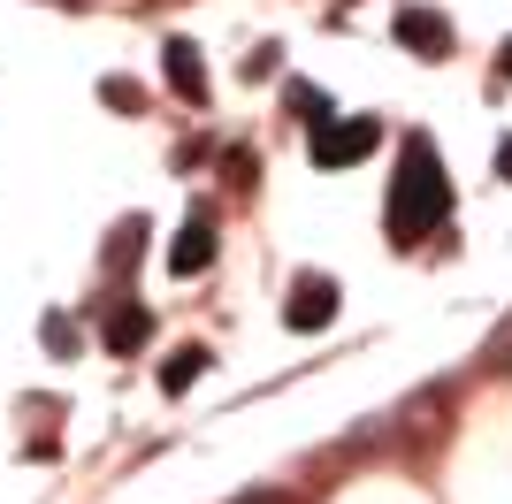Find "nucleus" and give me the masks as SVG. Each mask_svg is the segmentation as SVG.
<instances>
[{
  "label": "nucleus",
  "instance_id": "f257e3e1",
  "mask_svg": "<svg viewBox=\"0 0 512 504\" xmlns=\"http://www.w3.org/2000/svg\"><path fill=\"white\" fill-rule=\"evenodd\" d=\"M383 214H390V237H398V245H421L451 214V176H444V161H436V138H428V130H413L406 146H398V176H390Z\"/></svg>",
  "mask_w": 512,
  "mask_h": 504
},
{
  "label": "nucleus",
  "instance_id": "f03ea898",
  "mask_svg": "<svg viewBox=\"0 0 512 504\" xmlns=\"http://www.w3.org/2000/svg\"><path fill=\"white\" fill-rule=\"evenodd\" d=\"M383 130H375V115H344V123L314 130V168H352L367 161V146H375Z\"/></svg>",
  "mask_w": 512,
  "mask_h": 504
},
{
  "label": "nucleus",
  "instance_id": "7ed1b4c3",
  "mask_svg": "<svg viewBox=\"0 0 512 504\" xmlns=\"http://www.w3.org/2000/svg\"><path fill=\"white\" fill-rule=\"evenodd\" d=\"M329 314H337V283H329V275H299L283 321H291V329H329Z\"/></svg>",
  "mask_w": 512,
  "mask_h": 504
},
{
  "label": "nucleus",
  "instance_id": "20e7f679",
  "mask_svg": "<svg viewBox=\"0 0 512 504\" xmlns=\"http://www.w3.org/2000/svg\"><path fill=\"white\" fill-rule=\"evenodd\" d=\"M390 31H398V46H413V54H428V62H436V54H451V23L436 16V8H398V23H390Z\"/></svg>",
  "mask_w": 512,
  "mask_h": 504
},
{
  "label": "nucleus",
  "instance_id": "39448f33",
  "mask_svg": "<svg viewBox=\"0 0 512 504\" xmlns=\"http://www.w3.org/2000/svg\"><path fill=\"white\" fill-rule=\"evenodd\" d=\"M207 260H214V214L199 207L192 222L176 230V245H169V268H176V275H199V268H207Z\"/></svg>",
  "mask_w": 512,
  "mask_h": 504
},
{
  "label": "nucleus",
  "instance_id": "423d86ee",
  "mask_svg": "<svg viewBox=\"0 0 512 504\" xmlns=\"http://www.w3.org/2000/svg\"><path fill=\"white\" fill-rule=\"evenodd\" d=\"M107 352H115V359H123V352H138V344H146V336H153V314H146V306H130V298H123V306H115V314H107Z\"/></svg>",
  "mask_w": 512,
  "mask_h": 504
},
{
  "label": "nucleus",
  "instance_id": "0eeeda50",
  "mask_svg": "<svg viewBox=\"0 0 512 504\" xmlns=\"http://www.w3.org/2000/svg\"><path fill=\"white\" fill-rule=\"evenodd\" d=\"M161 54H169V84H176V92H184V100H207V62H199V46L169 39Z\"/></svg>",
  "mask_w": 512,
  "mask_h": 504
},
{
  "label": "nucleus",
  "instance_id": "6e6552de",
  "mask_svg": "<svg viewBox=\"0 0 512 504\" xmlns=\"http://www.w3.org/2000/svg\"><path fill=\"white\" fill-rule=\"evenodd\" d=\"M283 107H291L299 123H314V130H329V123H337L329 92H321V84H306V77H291V84H283Z\"/></svg>",
  "mask_w": 512,
  "mask_h": 504
},
{
  "label": "nucleus",
  "instance_id": "1a4fd4ad",
  "mask_svg": "<svg viewBox=\"0 0 512 504\" xmlns=\"http://www.w3.org/2000/svg\"><path fill=\"white\" fill-rule=\"evenodd\" d=\"M199 375H207V344H184V352H169V367H161V390H169V398H184Z\"/></svg>",
  "mask_w": 512,
  "mask_h": 504
},
{
  "label": "nucleus",
  "instance_id": "9d476101",
  "mask_svg": "<svg viewBox=\"0 0 512 504\" xmlns=\"http://www.w3.org/2000/svg\"><path fill=\"white\" fill-rule=\"evenodd\" d=\"M39 336H46V352H62V359L77 352V321H69V314H46V321H39Z\"/></svg>",
  "mask_w": 512,
  "mask_h": 504
},
{
  "label": "nucleus",
  "instance_id": "9b49d317",
  "mask_svg": "<svg viewBox=\"0 0 512 504\" xmlns=\"http://www.w3.org/2000/svg\"><path fill=\"white\" fill-rule=\"evenodd\" d=\"M100 100H107V107H138L146 92H138L130 77H100Z\"/></svg>",
  "mask_w": 512,
  "mask_h": 504
},
{
  "label": "nucleus",
  "instance_id": "f8f14e48",
  "mask_svg": "<svg viewBox=\"0 0 512 504\" xmlns=\"http://www.w3.org/2000/svg\"><path fill=\"white\" fill-rule=\"evenodd\" d=\"M497 176H505V184H512V138H505V146H497Z\"/></svg>",
  "mask_w": 512,
  "mask_h": 504
},
{
  "label": "nucleus",
  "instance_id": "ddd939ff",
  "mask_svg": "<svg viewBox=\"0 0 512 504\" xmlns=\"http://www.w3.org/2000/svg\"><path fill=\"white\" fill-rule=\"evenodd\" d=\"M497 69H505V77H512V46H505V62H497Z\"/></svg>",
  "mask_w": 512,
  "mask_h": 504
}]
</instances>
